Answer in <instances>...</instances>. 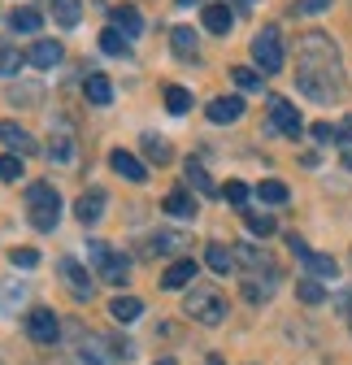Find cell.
I'll return each instance as SVG.
<instances>
[{"instance_id": "1", "label": "cell", "mask_w": 352, "mask_h": 365, "mask_svg": "<svg viewBox=\"0 0 352 365\" xmlns=\"http://www.w3.org/2000/svg\"><path fill=\"white\" fill-rule=\"evenodd\" d=\"M296 87L318 105H331V101L343 96V61H339V48H335V39L326 31H309L300 39Z\"/></svg>"}, {"instance_id": "2", "label": "cell", "mask_w": 352, "mask_h": 365, "mask_svg": "<svg viewBox=\"0 0 352 365\" xmlns=\"http://www.w3.org/2000/svg\"><path fill=\"white\" fill-rule=\"evenodd\" d=\"M26 213H31L35 231H53L61 222V196H57L53 182H31L26 187Z\"/></svg>"}, {"instance_id": "3", "label": "cell", "mask_w": 352, "mask_h": 365, "mask_svg": "<svg viewBox=\"0 0 352 365\" xmlns=\"http://www.w3.org/2000/svg\"><path fill=\"white\" fill-rule=\"evenodd\" d=\"M183 313L196 317L200 327H217V322H227V300L217 287H192L183 296Z\"/></svg>"}, {"instance_id": "4", "label": "cell", "mask_w": 352, "mask_h": 365, "mask_svg": "<svg viewBox=\"0 0 352 365\" xmlns=\"http://www.w3.org/2000/svg\"><path fill=\"white\" fill-rule=\"evenodd\" d=\"M74 365H118V344L92 331L74 335Z\"/></svg>"}, {"instance_id": "5", "label": "cell", "mask_w": 352, "mask_h": 365, "mask_svg": "<svg viewBox=\"0 0 352 365\" xmlns=\"http://www.w3.org/2000/svg\"><path fill=\"white\" fill-rule=\"evenodd\" d=\"M252 61L261 74H279L283 70V39H279V26H266L257 39H252Z\"/></svg>"}, {"instance_id": "6", "label": "cell", "mask_w": 352, "mask_h": 365, "mask_svg": "<svg viewBox=\"0 0 352 365\" xmlns=\"http://www.w3.org/2000/svg\"><path fill=\"white\" fill-rule=\"evenodd\" d=\"M287 248L296 252V261H300L304 269H309V279H335V274H339V261H335V257H326V252H314V248L304 244L300 235H291V240H287Z\"/></svg>"}, {"instance_id": "7", "label": "cell", "mask_w": 352, "mask_h": 365, "mask_svg": "<svg viewBox=\"0 0 352 365\" xmlns=\"http://www.w3.org/2000/svg\"><path fill=\"white\" fill-rule=\"evenodd\" d=\"M57 274L66 279V287H70L78 300H92V287H96V283H92V274L83 269L78 257H61V261H57Z\"/></svg>"}, {"instance_id": "8", "label": "cell", "mask_w": 352, "mask_h": 365, "mask_svg": "<svg viewBox=\"0 0 352 365\" xmlns=\"http://www.w3.org/2000/svg\"><path fill=\"white\" fill-rule=\"evenodd\" d=\"M26 335H31L35 344H57V335H61L57 313H53V309H31V313H26Z\"/></svg>"}, {"instance_id": "9", "label": "cell", "mask_w": 352, "mask_h": 365, "mask_svg": "<svg viewBox=\"0 0 352 365\" xmlns=\"http://www.w3.org/2000/svg\"><path fill=\"white\" fill-rule=\"evenodd\" d=\"M270 126H274L279 135H287V140H300V130H304L300 113H296L291 101H283V96H270Z\"/></svg>"}, {"instance_id": "10", "label": "cell", "mask_w": 352, "mask_h": 365, "mask_svg": "<svg viewBox=\"0 0 352 365\" xmlns=\"http://www.w3.org/2000/svg\"><path fill=\"white\" fill-rule=\"evenodd\" d=\"M0 144H5L14 157H31V153H39L35 135H31L26 126H18V122H0Z\"/></svg>"}, {"instance_id": "11", "label": "cell", "mask_w": 352, "mask_h": 365, "mask_svg": "<svg viewBox=\"0 0 352 365\" xmlns=\"http://www.w3.org/2000/svg\"><path fill=\"white\" fill-rule=\"evenodd\" d=\"M105 205H109V196H105L100 187H87V192L74 200V217H78L83 226H96V222L105 217Z\"/></svg>"}, {"instance_id": "12", "label": "cell", "mask_w": 352, "mask_h": 365, "mask_svg": "<svg viewBox=\"0 0 352 365\" xmlns=\"http://www.w3.org/2000/svg\"><path fill=\"white\" fill-rule=\"evenodd\" d=\"M48 157L53 161H70L74 157V126L66 118L53 122V135H48Z\"/></svg>"}, {"instance_id": "13", "label": "cell", "mask_w": 352, "mask_h": 365, "mask_svg": "<svg viewBox=\"0 0 352 365\" xmlns=\"http://www.w3.org/2000/svg\"><path fill=\"white\" fill-rule=\"evenodd\" d=\"M192 283H196V261H192V257L165 265V274H161V287H165V292H183V287H192Z\"/></svg>"}, {"instance_id": "14", "label": "cell", "mask_w": 352, "mask_h": 365, "mask_svg": "<svg viewBox=\"0 0 352 365\" xmlns=\"http://www.w3.org/2000/svg\"><path fill=\"white\" fill-rule=\"evenodd\" d=\"M183 248H192V240H187L183 231H157L144 252H148V257H174V252H183Z\"/></svg>"}, {"instance_id": "15", "label": "cell", "mask_w": 352, "mask_h": 365, "mask_svg": "<svg viewBox=\"0 0 352 365\" xmlns=\"http://www.w3.org/2000/svg\"><path fill=\"white\" fill-rule=\"evenodd\" d=\"M205 113H209V122L227 126V122H239V118H244V101H239V96H213Z\"/></svg>"}, {"instance_id": "16", "label": "cell", "mask_w": 352, "mask_h": 365, "mask_svg": "<svg viewBox=\"0 0 352 365\" xmlns=\"http://www.w3.org/2000/svg\"><path fill=\"white\" fill-rule=\"evenodd\" d=\"M109 165H113L122 178H130V182H144V178H148L144 161H140L135 153H126V148H113V153H109Z\"/></svg>"}, {"instance_id": "17", "label": "cell", "mask_w": 352, "mask_h": 365, "mask_svg": "<svg viewBox=\"0 0 352 365\" xmlns=\"http://www.w3.org/2000/svg\"><path fill=\"white\" fill-rule=\"evenodd\" d=\"M26 61H31L35 70H53V66L61 61V43H57V39H35L31 53H26Z\"/></svg>"}, {"instance_id": "18", "label": "cell", "mask_w": 352, "mask_h": 365, "mask_svg": "<svg viewBox=\"0 0 352 365\" xmlns=\"http://www.w3.org/2000/svg\"><path fill=\"white\" fill-rule=\"evenodd\" d=\"M109 18H113V26H118L126 39H135V35L144 31V18H140V9H135V5H113V9H109Z\"/></svg>"}, {"instance_id": "19", "label": "cell", "mask_w": 352, "mask_h": 365, "mask_svg": "<svg viewBox=\"0 0 352 365\" xmlns=\"http://www.w3.org/2000/svg\"><path fill=\"white\" fill-rule=\"evenodd\" d=\"M140 313H144V300L140 296H113L109 300V317H113V322H122V327H130Z\"/></svg>"}, {"instance_id": "20", "label": "cell", "mask_w": 352, "mask_h": 365, "mask_svg": "<svg viewBox=\"0 0 352 365\" xmlns=\"http://www.w3.org/2000/svg\"><path fill=\"white\" fill-rule=\"evenodd\" d=\"M161 209L170 213V217H179V222H192L200 209H196V200H192V192H170L165 200H161Z\"/></svg>"}, {"instance_id": "21", "label": "cell", "mask_w": 352, "mask_h": 365, "mask_svg": "<svg viewBox=\"0 0 352 365\" xmlns=\"http://www.w3.org/2000/svg\"><path fill=\"white\" fill-rule=\"evenodd\" d=\"M235 265H248V269H266V274H274V261L261 252L257 244H235Z\"/></svg>"}, {"instance_id": "22", "label": "cell", "mask_w": 352, "mask_h": 365, "mask_svg": "<svg viewBox=\"0 0 352 365\" xmlns=\"http://www.w3.org/2000/svg\"><path fill=\"white\" fill-rule=\"evenodd\" d=\"M43 101V83H14L9 87V105H18V109H35Z\"/></svg>"}, {"instance_id": "23", "label": "cell", "mask_w": 352, "mask_h": 365, "mask_svg": "<svg viewBox=\"0 0 352 365\" xmlns=\"http://www.w3.org/2000/svg\"><path fill=\"white\" fill-rule=\"evenodd\" d=\"M205 261H209L213 274H231L235 269V248H227V244H205Z\"/></svg>"}, {"instance_id": "24", "label": "cell", "mask_w": 352, "mask_h": 365, "mask_svg": "<svg viewBox=\"0 0 352 365\" xmlns=\"http://www.w3.org/2000/svg\"><path fill=\"white\" fill-rule=\"evenodd\" d=\"M235 26V14L227 9V5H205V31H213V35H227Z\"/></svg>"}, {"instance_id": "25", "label": "cell", "mask_w": 352, "mask_h": 365, "mask_svg": "<svg viewBox=\"0 0 352 365\" xmlns=\"http://www.w3.org/2000/svg\"><path fill=\"white\" fill-rule=\"evenodd\" d=\"M174 57H183V61H196L200 57V48H196V31L192 26H174Z\"/></svg>"}, {"instance_id": "26", "label": "cell", "mask_w": 352, "mask_h": 365, "mask_svg": "<svg viewBox=\"0 0 352 365\" xmlns=\"http://www.w3.org/2000/svg\"><path fill=\"white\" fill-rule=\"evenodd\" d=\"M83 91H87V101H92V105H109V101H113V83H109L105 74H87Z\"/></svg>"}, {"instance_id": "27", "label": "cell", "mask_w": 352, "mask_h": 365, "mask_svg": "<svg viewBox=\"0 0 352 365\" xmlns=\"http://www.w3.org/2000/svg\"><path fill=\"white\" fill-rule=\"evenodd\" d=\"M9 26L18 31V35H39V26H43V14L39 9H14V18H9Z\"/></svg>"}, {"instance_id": "28", "label": "cell", "mask_w": 352, "mask_h": 365, "mask_svg": "<svg viewBox=\"0 0 352 365\" xmlns=\"http://www.w3.org/2000/svg\"><path fill=\"white\" fill-rule=\"evenodd\" d=\"M43 5L53 9V18H57L61 26H78V18H83V5H78V0H43Z\"/></svg>"}, {"instance_id": "29", "label": "cell", "mask_w": 352, "mask_h": 365, "mask_svg": "<svg viewBox=\"0 0 352 365\" xmlns=\"http://www.w3.org/2000/svg\"><path fill=\"white\" fill-rule=\"evenodd\" d=\"M100 48H105L109 57H126V53H130V39H126L118 26H105V31H100Z\"/></svg>"}, {"instance_id": "30", "label": "cell", "mask_w": 352, "mask_h": 365, "mask_svg": "<svg viewBox=\"0 0 352 365\" xmlns=\"http://www.w3.org/2000/svg\"><path fill=\"white\" fill-rule=\"evenodd\" d=\"M165 109H170V113H187V109H192V91L179 87V83H170V87H165Z\"/></svg>"}, {"instance_id": "31", "label": "cell", "mask_w": 352, "mask_h": 365, "mask_svg": "<svg viewBox=\"0 0 352 365\" xmlns=\"http://www.w3.org/2000/svg\"><path fill=\"white\" fill-rule=\"evenodd\" d=\"M126 269H130V265H126V257H118V252H113V257L100 265V279H105V283H113V287H122V283H126Z\"/></svg>"}, {"instance_id": "32", "label": "cell", "mask_w": 352, "mask_h": 365, "mask_svg": "<svg viewBox=\"0 0 352 365\" xmlns=\"http://www.w3.org/2000/svg\"><path fill=\"white\" fill-rule=\"evenodd\" d=\"M22 66H26V57H22V53L14 48L9 39H0V74H18Z\"/></svg>"}, {"instance_id": "33", "label": "cell", "mask_w": 352, "mask_h": 365, "mask_svg": "<svg viewBox=\"0 0 352 365\" xmlns=\"http://www.w3.org/2000/svg\"><path fill=\"white\" fill-rule=\"evenodd\" d=\"M231 78H235V87H244V91H261V70H252V66H235L231 70Z\"/></svg>"}, {"instance_id": "34", "label": "cell", "mask_w": 352, "mask_h": 365, "mask_svg": "<svg viewBox=\"0 0 352 365\" xmlns=\"http://www.w3.org/2000/svg\"><path fill=\"white\" fill-rule=\"evenodd\" d=\"M296 296H300L304 304H322V300H326V287H322L318 279H300V283H296Z\"/></svg>"}, {"instance_id": "35", "label": "cell", "mask_w": 352, "mask_h": 365, "mask_svg": "<svg viewBox=\"0 0 352 365\" xmlns=\"http://www.w3.org/2000/svg\"><path fill=\"white\" fill-rule=\"evenodd\" d=\"M144 157L157 161V165H165L170 161V144L161 140V135H144Z\"/></svg>"}, {"instance_id": "36", "label": "cell", "mask_w": 352, "mask_h": 365, "mask_svg": "<svg viewBox=\"0 0 352 365\" xmlns=\"http://www.w3.org/2000/svg\"><path fill=\"white\" fill-rule=\"evenodd\" d=\"M187 182H196V192H205V196H217L213 178L205 174V165H200V161H187Z\"/></svg>"}, {"instance_id": "37", "label": "cell", "mask_w": 352, "mask_h": 365, "mask_svg": "<svg viewBox=\"0 0 352 365\" xmlns=\"http://www.w3.org/2000/svg\"><path fill=\"white\" fill-rule=\"evenodd\" d=\"M257 196L266 200V205H287V187H283L279 178H266V182L257 187Z\"/></svg>"}, {"instance_id": "38", "label": "cell", "mask_w": 352, "mask_h": 365, "mask_svg": "<svg viewBox=\"0 0 352 365\" xmlns=\"http://www.w3.org/2000/svg\"><path fill=\"white\" fill-rule=\"evenodd\" d=\"M244 222H248L252 235H274V217L270 213H244Z\"/></svg>"}, {"instance_id": "39", "label": "cell", "mask_w": 352, "mask_h": 365, "mask_svg": "<svg viewBox=\"0 0 352 365\" xmlns=\"http://www.w3.org/2000/svg\"><path fill=\"white\" fill-rule=\"evenodd\" d=\"M244 296H248L252 304H257V300H270V296H274V279H266V283H261V279H248Z\"/></svg>"}, {"instance_id": "40", "label": "cell", "mask_w": 352, "mask_h": 365, "mask_svg": "<svg viewBox=\"0 0 352 365\" xmlns=\"http://www.w3.org/2000/svg\"><path fill=\"white\" fill-rule=\"evenodd\" d=\"M109 257H113V248H109L105 240H87V261H92L96 269H100V265H105Z\"/></svg>"}, {"instance_id": "41", "label": "cell", "mask_w": 352, "mask_h": 365, "mask_svg": "<svg viewBox=\"0 0 352 365\" xmlns=\"http://www.w3.org/2000/svg\"><path fill=\"white\" fill-rule=\"evenodd\" d=\"M9 265H18V269H35V265H39V252H35V248H14V252H9Z\"/></svg>"}, {"instance_id": "42", "label": "cell", "mask_w": 352, "mask_h": 365, "mask_svg": "<svg viewBox=\"0 0 352 365\" xmlns=\"http://www.w3.org/2000/svg\"><path fill=\"white\" fill-rule=\"evenodd\" d=\"M0 178H5V182H18L22 178V157H0Z\"/></svg>"}, {"instance_id": "43", "label": "cell", "mask_w": 352, "mask_h": 365, "mask_svg": "<svg viewBox=\"0 0 352 365\" xmlns=\"http://www.w3.org/2000/svg\"><path fill=\"white\" fill-rule=\"evenodd\" d=\"M326 5H331V0H296L291 9H296V14H322Z\"/></svg>"}, {"instance_id": "44", "label": "cell", "mask_w": 352, "mask_h": 365, "mask_svg": "<svg viewBox=\"0 0 352 365\" xmlns=\"http://www.w3.org/2000/svg\"><path fill=\"white\" fill-rule=\"evenodd\" d=\"M222 196H227L231 205H244V200H248V187H244V182H227V192H222Z\"/></svg>"}, {"instance_id": "45", "label": "cell", "mask_w": 352, "mask_h": 365, "mask_svg": "<svg viewBox=\"0 0 352 365\" xmlns=\"http://www.w3.org/2000/svg\"><path fill=\"white\" fill-rule=\"evenodd\" d=\"M309 135H314L318 144H326V140H335V126H331V122H318V126H314Z\"/></svg>"}, {"instance_id": "46", "label": "cell", "mask_w": 352, "mask_h": 365, "mask_svg": "<svg viewBox=\"0 0 352 365\" xmlns=\"http://www.w3.org/2000/svg\"><path fill=\"white\" fill-rule=\"evenodd\" d=\"M335 140H339V144H343V148H352V118H348V122H339V126H335Z\"/></svg>"}, {"instance_id": "47", "label": "cell", "mask_w": 352, "mask_h": 365, "mask_svg": "<svg viewBox=\"0 0 352 365\" xmlns=\"http://www.w3.org/2000/svg\"><path fill=\"white\" fill-rule=\"evenodd\" d=\"M339 304H343V313H348V331H352V296H343Z\"/></svg>"}, {"instance_id": "48", "label": "cell", "mask_w": 352, "mask_h": 365, "mask_svg": "<svg viewBox=\"0 0 352 365\" xmlns=\"http://www.w3.org/2000/svg\"><path fill=\"white\" fill-rule=\"evenodd\" d=\"M179 5H200V9H205V0H179Z\"/></svg>"}, {"instance_id": "49", "label": "cell", "mask_w": 352, "mask_h": 365, "mask_svg": "<svg viewBox=\"0 0 352 365\" xmlns=\"http://www.w3.org/2000/svg\"><path fill=\"white\" fill-rule=\"evenodd\" d=\"M157 365H174V356H161V361H157Z\"/></svg>"}, {"instance_id": "50", "label": "cell", "mask_w": 352, "mask_h": 365, "mask_svg": "<svg viewBox=\"0 0 352 365\" xmlns=\"http://www.w3.org/2000/svg\"><path fill=\"white\" fill-rule=\"evenodd\" d=\"M348 170H352V153H348Z\"/></svg>"}, {"instance_id": "51", "label": "cell", "mask_w": 352, "mask_h": 365, "mask_svg": "<svg viewBox=\"0 0 352 365\" xmlns=\"http://www.w3.org/2000/svg\"><path fill=\"white\" fill-rule=\"evenodd\" d=\"M209 365H222V361H209Z\"/></svg>"}]
</instances>
